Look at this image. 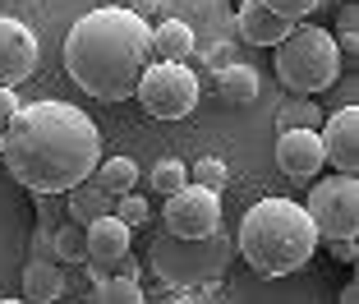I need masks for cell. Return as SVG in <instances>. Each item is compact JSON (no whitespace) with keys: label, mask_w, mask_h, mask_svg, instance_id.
Instances as JSON below:
<instances>
[{"label":"cell","mask_w":359,"mask_h":304,"mask_svg":"<svg viewBox=\"0 0 359 304\" xmlns=\"http://www.w3.org/2000/svg\"><path fill=\"white\" fill-rule=\"evenodd\" d=\"M5 171L32 194H69L102 161V129L69 102H32L5 125Z\"/></svg>","instance_id":"6da1fadb"},{"label":"cell","mask_w":359,"mask_h":304,"mask_svg":"<svg viewBox=\"0 0 359 304\" xmlns=\"http://www.w3.org/2000/svg\"><path fill=\"white\" fill-rule=\"evenodd\" d=\"M148 28L125 5H102L83 14L65 37V70L97 102H125L134 97L143 70L152 65Z\"/></svg>","instance_id":"7a4b0ae2"},{"label":"cell","mask_w":359,"mask_h":304,"mask_svg":"<svg viewBox=\"0 0 359 304\" xmlns=\"http://www.w3.org/2000/svg\"><path fill=\"white\" fill-rule=\"evenodd\" d=\"M240 253L258 277H290L318 253V231L304 203L258 199L240 217Z\"/></svg>","instance_id":"3957f363"},{"label":"cell","mask_w":359,"mask_h":304,"mask_svg":"<svg viewBox=\"0 0 359 304\" xmlns=\"http://www.w3.org/2000/svg\"><path fill=\"white\" fill-rule=\"evenodd\" d=\"M276 79L295 97H313L332 88L341 79V51L332 42V32L313 28V23H295V32L276 46Z\"/></svg>","instance_id":"277c9868"},{"label":"cell","mask_w":359,"mask_h":304,"mask_svg":"<svg viewBox=\"0 0 359 304\" xmlns=\"http://www.w3.org/2000/svg\"><path fill=\"white\" fill-rule=\"evenodd\" d=\"M318 240H359V176H327L304 203Z\"/></svg>","instance_id":"5b68a950"},{"label":"cell","mask_w":359,"mask_h":304,"mask_svg":"<svg viewBox=\"0 0 359 304\" xmlns=\"http://www.w3.org/2000/svg\"><path fill=\"white\" fill-rule=\"evenodd\" d=\"M134 97L143 102L152 120H184L198 106V74L189 65H166V60H152L138 79Z\"/></svg>","instance_id":"8992f818"},{"label":"cell","mask_w":359,"mask_h":304,"mask_svg":"<svg viewBox=\"0 0 359 304\" xmlns=\"http://www.w3.org/2000/svg\"><path fill=\"white\" fill-rule=\"evenodd\" d=\"M161 217H166V231L175 235V240H189V244L212 240L217 226H222V194L184 185L166 199V212H161Z\"/></svg>","instance_id":"52a82bcc"},{"label":"cell","mask_w":359,"mask_h":304,"mask_svg":"<svg viewBox=\"0 0 359 304\" xmlns=\"http://www.w3.org/2000/svg\"><path fill=\"white\" fill-rule=\"evenodd\" d=\"M37 32L23 19L0 14V88H19L32 70H37Z\"/></svg>","instance_id":"ba28073f"},{"label":"cell","mask_w":359,"mask_h":304,"mask_svg":"<svg viewBox=\"0 0 359 304\" xmlns=\"http://www.w3.org/2000/svg\"><path fill=\"white\" fill-rule=\"evenodd\" d=\"M323 157L337 166V176H359V106H341L318 125Z\"/></svg>","instance_id":"9c48e42d"},{"label":"cell","mask_w":359,"mask_h":304,"mask_svg":"<svg viewBox=\"0 0 359 304\" xmlns=\"http://www.w3.org/2000/svg\"><path fill=\"white\" fill-rule=\"evenodd\" d=\"M276 166L290 180H313L318 171L327 166L323 143H318V129H281L276 134Z\"/></svg>","instance_id":"30bf717a"},{"label":"cell","mask_w":359,"mask_h":304,"mask_svg":"<svg viewBox=\"0 0 359 304\" xmlns=\"http://www.w3.org/2000/svg\"><path fill=\"white\" fill-rule=\"evenodd\" d=\"M235 28H240V37L249 46H281L290 32H295V23L281 19L276 10H267L263 0H240V10H235Z\"/></svg>","instance_id":"8fae6325"},{"label":"cell","mask_w":359,"mask_h":304,"mask_svg":"<svg viewBox=\"0 0 359 304\" xmlns=\"http://www.w3.org/2000/svg\"><path fill=\"white\" fill-rule=\"evenodd\" d=\"M129 226L125 221H116V217H102V221H93V226H88V263H93L97 272H111V267H120V263L129 258Z\"/></svg>","instance_id":"7c38bea8"},{"label":"cell","mask_w":359,"mask_h":304,"mask_svg":"<svg viewBox=\"0 0 359 304\" xmlns=\"http://www.w3.org/2000/svg\"><path fill=\"white\" fill-rule=\"evenodd\" d=\"M148 51L152 60H166V65H184L194 55V28L184 19H161L148 28Z\"/></svg>","instance_id":"4fadbf2b"},{"label":"cell","mask_w":359,"mask_h":304,"mask_svg":"<svg viewBox=\"0 0 359 304\" xmlns=\"http://www.w3.org/2000/svg\"><path fill=\"white\" fill-rule=\"evenodd\" d=\"M65 295V267L55 258H32L23 267V304H55Z\"/></svg>","instance_id":"5bb4252c"},{"label":"cell","mask_w":359,"mask_h":304,"mask_svg":"<svg viewBox=\"0 0 359 304\" xmlns=\"http://www.w3.org/2000/svg\"><path fill=\"white\" fill-rule=\"evenodd\" d=\"M111 208H116V199L106 194V189H97L93 180H83V185H74L69 189V221L74 226H93V221H102V217H111Z\"/></svg>","instance_id":"9a60e30c"},{"label":"cell","mask_w":359,"mask_h":304,"mask_svg":"<svg viewBox=\"0 0 359 304\" xmlns=\"http://www.w3.org/2000/svg\"><path fill=\"white\" fill-rule=\"evenodd\" d=\"M217 93H222V102L231 106H249L258 97V70L244 60H231L217 70Z\"/></svg>","instance_id":"2e32d148"},{"label":"cell","mask_w":359,"mask_h":304,"mask_svg":"<svg viewBox=\"0 0 359 304\" xmlns=\"http://www.w3.org/2000/svg\"><path fill=\"white\" fill-rule=\"evenodd\" d=\"M93 176H97L93 180L97 189H106L111 199H120V194H134V185H138V161L134 157H102Z\"/></svg>","instance_id":"e0dca14e"},{"label":"cell","mask_w":359,"mask_h":304,"mask_svg":"<svg viewBox=\"0 0 359 304\" xmlns=\"http://www.w3.org/2000/svg\"><path fill=\"white\" fill-rule=\"evenodd\" d=\"M93 304H143V286H138V277L106 272L93 286Z\"/></svg>","instance_id":"ac0fdd59"},{"label":"cell","mask_w":359,"mask_h":304,"mask_svg":"<svg viewBox=\"0 0 359 304\" xmlns=\"http://www.w3.org/2000/svg\"><path fill=\"white\" fill-rule=\"evenodd\" d=\"M46 258H55L65 267V263H88V231L83 226H74V221H65L60 231L51 235V253Z\"/></svg>","instance_id":"d6986e66"},{"label":"cell","mask_w":359,"mask_h":304,"mask_svg":"<svg viewBox=\"0 0 359 304\" xmlns=\"http://www.w3.org/2000/svg\"><path fill=\"white\" fill-rule=\"evenodd\" d=\"M148 185H152V194H161V199H170L175 189H184V185H189V166H184L180 157H161L157 166H152Z\"/></svg>","instance_id":"ffe728a7"},{"label":"cell","mask_w":359,"mask_h":304,"mask_svg":"<svg viewBox=\"0 0 359 304\" xmlns=\"http://www.w3.org/2000/svg\"><path fill=\"white\" fill-rule=\"evenodd\" d=\"M318 125H323V111L313 97H295L290 106L276 111V129H318Z\"/></svg>","instance_id":"44dd1931"},{"label":"cell","mask_w":359,"mask_h":304,"mask_svg":"<svg viewBox=\"0 0 359 304\" xmlns=\"http://www.w3.org/2000/svg\"><path fill=\"white\" fill-rule=\"evenodd\" d=\"M189 185L208 189V194H222L226 189V161L222 157H198L189 166Z\"/></svg>","instance_id":"7402d4cb"},{"label":"cell","mask_w":359,"mask_h":304,"mask_svg":"<svg viewBox=\"0 0 359 304\" xmlns=\"http://www.w3.org/2000/svg\"><path fill=\"white\" fill-rule=\"evenodd\" d=\"M148 199H143V194H138V189H134V194H120V199H116V208H111V217H116V221H125V226H129V231H134V226H143V221H148Z\"/></svg>","instance_id":"603a6c76"},{"label":"cell","mask_w":359,"mask_h":304,"mask_svg":"<svg viewBox=\"0 0 359 304\" xmlns=\"http://www.w3.org/2000/svg\"><path fill=\"white\" fill-rule=\"evenodd\" d=\"M267 10H276L281 19H290V23H299V19H309V14L323 5V0H263Z\"/></svg>","instance_id":"cb8c5ba5"},{"label":"cell","mask_w":359,"mask_h":304,"mask_svg":"<svg viewBox=\"0 0 359 304\" xmlns=\"http://www.w3.org/2000/svg\"><path fill=\"white\" fill-rule=\"evenodd\" d=\"M14 116H19V93L14 88H0V129L10 125Z\"/></svg>","instance_id":"d4e9b609"},{"label":"cell","mask_w":359,"mask_h":304,"mask_svg":"<svg viewBox=\"0 0 359 304\" xmlns=\"http://www.w3.org/2000/svg\"><path fill=\"white\" fill-rule=\"evenodd\" d=\"M323 244H327V253H332L337 263H355V258H359V244H355V240H323Z\"/></svg>","instance_id":"484cf974"},{"label":"cell","mask_w":359,"mask_h":304,"mask_svg":"<svg viewBox=\"0 0 359 304\" xmlns=\"http://www.w3.org/2000/svg\"><path fill=\"white\" fill-rule=\"evenodd\" d=\"M125 10H129V14H138V19L148 23L152 14H157V0H134V5H125Z\"/></svg>","instance_id":"4316f807"},{"label":"cell","mask_w":359,"mask_h":304,"mask_svg":"<svg viewBox=\"0 0 359 304\" xmlns=\"http://www.w3.org/2000/svg\"><path fill=\"white\" fill-rule=\"evenodd\" d=\"M337 304H359V286L346 282V286H341V300H337Z\"/></svg>","instance_id":"83f0119b"},{"label":"cell","mask_w":359,"mask_h":304,"mask_svg":"<svg viewBox=\"0 0 359 304\" xmlns=\"http://www.w3.org/2000/svg\"><path fill=\"white\" fill-rule=\"evenodd\" d=\"M0 152H5V129H0Z\"/></svg>","instance_id":"f1b7e54d"},{"label":"cell","mask_w":359,"mask_h":304,"mask_svg":"<svg viewBox=\"0 0 359 304\" xmlns=\"http://www.w3.org/2000/svg\"><path fill=\"white\" fill-rule=\"evenodd\" d=\"M0 304H23V300H0Z\"/></svg>","instance_id":"f546056e"}]
</instances>
